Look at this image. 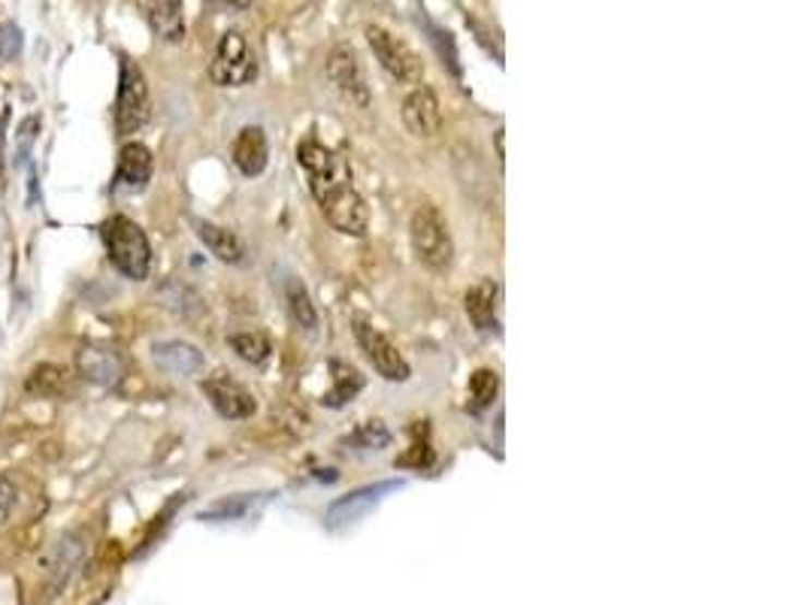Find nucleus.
Returning <instances> with one entry per match:
<instances>
[{
	"mask_svg": "<svg viewBox=\"0 0 808 605\" xmlns=\"http://www.w3.org/2000/svg\"><path fill=\"white\" fill-rule=\"evenodd\" d=\"M297 161L310 176L312 197L318 201L330 228L346 233V237H366L370 209H366V201L358 194V189L351 185L349 161L315 140H306L297 146Z\"/></svg>",
	"mask_w": 808,
	"mask_h": 605,
	"instance_id": "nucleus-1",
	"label": "nucleus"
},
{
	"mask_svg": "<svg viewBox=\"0 0 808 605\" xmlns=\"http://www.w3.org/2000/svg\"><path fill=\"white\" fill-rule=\"evenodd\" d=\"M104 245H107V255L112 261V267L119 269L122 276L143 282L148 279V269H152V245H148L143 228L131 221L128 216H112L104 221L100 228Z\"/></svg>",
	"mask_w": 808,
	"mask_h": 605,
	"instance_id": "nucleus-2",
	"label": "nucleus"
},
{
	"mask_svg": "<svg viewBox=\"0 0 808 605\" xmlns=\"http://www.w3.org/2000/svg\"><path fill=\"white\" fill-rule=\"evenodd\" d=\"M409 240H412V252L415 257L431 269V273H445L455 261V240L443 213L433 203H421L412 221H409Z\"/></svg>",
	"mask_w": 808,
	"mask_h": 605,
	"instance_id": "nucleus-3",
	"label": "nucleus"
},
{
	"mask_svg": "<svg viewBox=\"0 0 808 605\" xmlns=\"http://www.w3.org/2000/svg\"><path fill=\"white\" fill-rule=\"evenodd\" d=\"M209 76L221 88H243L257 80V58L240 31H228L216 46Z\"/></svg>",
	"mask_w": 808,
	"mask_h": 605,
	"instance_id": "nucleus-4",
	"label": "nucleus"
},
{
	"mask_svg": "<svg viewBox=\"0 0 808 605\" xmlns=\"http://www.w3.org/2000/svg\"><path fill=\"white\" fill-rule=\"evenodd\" d=\"M366 43L376 55L378 68L385 70L391 80L397 82H421L424 76V64L421 58L412 52V46L403 43L397 34H391L388 27L382 25H366Z\"/></svg>",
	"mask_w": 808,
	"mask_h": 605,
	"instance_id": "nucleus-5",
	"label": "nucleus"
},
{
	"mask_svg": "<svg viewBox=\"0 0 808 605\" xmlns=\"http://www.w3.org/2000/svg\"><path fill=\"white\" fill-rule=\"evenodd\" d=\"M148 121V82L131 58H122V80L116 97V128L119 134H136Z\"/></svg>",
	"mask_w": 808,
	"mask_h": 605,
	"instance_id": "nucleus-6",
	"label": "nucleus"
},
{
	"mask_svg": "<svg viewBox=\"0 0 808 605\" xmlns=\"http://www.w3.org/2000/svg\"><path fill=\"white\" fill-rule=\"evenodd\" d=\"M354 339H358V346L366 354V361L373 363V370H376L378 376L388 378V382H406V378L412 376V370H409V363L400 354V349L394 346L391 339L385 337L378 327L366 322V318H354Z\"/></svg>",
	"mask_w": 808,
	"mask_h": 605,
	"instance_id": "nucleus-7",
	"label": "nucleus"
},
{
	"mask_svg": "<svg viewBox=\"0 0 808 605\" xmlns=\"http://www.w3.org/2000/svg\"><path fill=\"white\" fill-rule=\"evenodd\" d=\"M327 80L337 88L342 100H349L351 107L366 109L370 107V85H366V73L361 68V58L358 52L339 43L327 55Z\"/></svg>",
	"mask_w": 808,
	"mask_h": 605,
	"instance_id": "nucleus-8",
	"label": "nucleus"
},
{
	"mask_svg": "<svg viewBox=\"0 0 808 605\" xmlns=\"http://www.w3.org/2000/svg\"><path fill=\"white\" fill-rule=\"evenodd\" d=\"M203 394L209 397V403H213L218 415L230 418V421H245V418H252L257 412L252 390L240 385L237 378L225 376V373L206 378L203 382Z\"/></svg>",
	"mask_w": 808,
	"mask_h": 605,
	"instance_id": "nucleus-9",
	"label": "nucleus"
},
{
	"mask_svg": "<svg viewBox=\"0 0 808 605\" xmlns=\"http://www.w3.org/2000/svg\"><path fill=\"white\" fill-rule=\"evenodd\" d=\"M403 124L418 140H433L443 131V107L431 85H418L403 100Z\"/></svg>",
	"mask_w": 808,
	"mask_h": 605,
	"instance_id": "nucleus-10",
	"label": "nucleus"
},
{
	"mask_svg": "<svg viewBox=\"0 0 808 605\" xmlns=\"http://www.w3.org/2000/svg\"><path fill=\"white\" fill-rule=\"evenodd\" d=\"M400 487H403V482H378L370 484V487H361V491H351L349 497H339L337 503L327 506V524L346 527L361 521L366 511L376 509L382 499L394 494V491H400Z\"/></svg>",
	"mask_w": 808,
	"mask_h": 605,
	"instance_id": "nucleus-11",
	"label": "nucleus"
},
{
	"mask_svg": "<svg viewBox=\"0 0 808 605\" xmlns=\"http://www.w3.org/2000/svg\"><path fill=\"white\" fill-rule=\"evenodd\" d=\"M269 143L261 128H243L233 140V164L243 176H261L267 170Z\"/></svg>",
	"mask_w": 808,
	"mask_h": 605,
	"instance_id": "nucleus-12",
	"label": "nucleus"
},
{
	"mask_svg": "<svg viewBox=\"0 0 808 605\" xmlns=\"http://www.w3.org/2000/svg\"><path fill=\"white\" fill-rule=\"evenodd\" d=\"M152 358L161 366L164 373H173V376H197L203 370V354L189 342H179V339H170V342H155L152 346Z\"/></svg>",
	"mask_w": 808,
	"mask_h": 605,
	"instance_id": "nucleus-13",
	"label": "nucleus"
},
{
	"mask_svg": "<svg viewBox=\"0 0 808 605\" xmlns=\"http://www.w3.org/2000/svg\"><path fill=\"white\" fill-rule=\"evenodd\" d=\"M152 152L143 143H128L119 155V173H116V189L122 191H143L152 179Z\"/></svg>",
	"mask_w": 808,
	"mask_h": 605,
	"instance_id": "nucleus-14",
	"label": "nucleus"
},
{
	"mask_svg": "<svg viewBox=\"0 0 808 605\" xmlns=\"http://www.w3.org/2000/svg\"><path fill=\"white\" fill-rule=\"evenodd\" d=\"M497 300H499V288L491 279H482L475 282L463 297V306H467V315L470 322L475 324V330L482 334H491L497 330Z\"/></svg>",
	"mask_w": 808,
	"mask_h": 605,
	"instance_id": "nucleus-15",
	"label": "nucleus"
},
{
	"mask_svg": "<svg viewBox=\"0 0 808 605\" xmlns=\"http://www.w3.org/2000/svg\"><path fill=\"white\" fill-rule=\"evenodd\" d=\"M194 233L201 237V242L213 252V255L221 261V264H243L245 261V245L243 240L233 233V230L228 228H218V225H213V221H194Z\"/></svg>",
	"mask_w": 808,
	"mask_h": 605,
	"instance_id": "nucleus-16",
	"label": "nucleus"
},
{
	"mask_svg": "<svg viewBox=\"0 0 808 605\" xmlns=\"http://www.w3.org/2000/svg\"><path fill=\"white\" fill-rule=\"evenodd\" d=\"M76 366H80V373L88 378V382L104 385V388L116 385V382H122L124 376L122 358L109 349H82Z\"/></svg>",
	"mask_w": 808,
	"mask_h": 605,
	"instance_id": "nucleus-17",
	"label": "nucleus"
},
{
	"mask_svg": "<svg viewBox=\"0 0 808 605\" xmlns=\"http://www.w3.org/2000/svg\"><path fill=\"white\" fill-rule=\"evenodd\" d=\"M146 15L152 31L164 43H182V37H185L182 0H146Z\"/></svg>",
	"mask_w": 808,
	"mask_h": 605,
	"instance_id": "nucleus-18",
	"label": "nucleus"
},
{
	"mask_svg": "<svg viewBox=\"0 0 808 605\" xmlns=\"http://www.w3.org/2000/svg\"><path fill=\"white\" fill-rule=\"evenodd\" d=\"M70 388V370L61 363H40L25 378V390L34 397H61Z\"/></svg>",
	"mask_w": 808,
	"mask_h": 605,
	"instance_id": "nucleus-19",
	"label": "nucleus"
},
{
	"mask_svg": "<svg viewBox=\"0 0 808 605\" xmlns=\"http://www.w3.org/2000/svg\"><path fill=\"white\" fill-rule=\"evenodd\" d=\"M285 303H288L291 318H294L303 330H315V327H318V312H315V303H312L310 291H306V285L300 282V279H294V276L285 279Z\"/></svg>",
	"mask_w": 808,
	"mask_h": 605,
	"instance_id": "nucleus-20",
	"label": "nucleus"
},
{
	"mask_svg": "<svg viewBox=\"0 0 808 605\" xmlns=\"http://www.w3.org/2000/svg\"><path fill=\"white\" fill-rule=\"evenodd\" d=\"M499 390V376L494 370H475L470 376V412H485Z\"/></svg>",
	"mask_w": 808,
	"mask_h": 605,
	"instance_id": "nucleus-21",
	"label": "nucleus"
},
{
	"mask_svg": "<svg viewBox=\"0 0 808 605\" xmlns=\"http://www.w3.org/2000/svg\"><path fill=\"white\" fill-rule=\"evenodd\" d=\"M330 370H334L337 376H334V390H330V394L324 397V403H327V406H342L346 400H351V397H354L358 390L364 388L361 376H358V373H354L351 366H346V363L334 361V363H330Z\"/></svg>",
	"mask_w": 808,
	"mask_h": 605,
	"instance_id": "nucleus-22",
	"label": "nucleus"
},
{
	"mask_svg": "<svg viewBox=\"0 0 808 605\" xmlns=\"http://www.w3.org/2000/svg\"><path fill=\"white\" fill-rule=\"evenodd\" d=\"M228 342L245 363H264L269 358V339L264 334H233Z\"/></svg>",
	"mask_w": 808,
	"mask_h": 605,
	"instance_id": "nucleus-23",
	"label": "nucleus"
},
{
	"mask_svg": "<svg viewBox=\"0 0 808 605\" xmlns=\"http://www.w3.org/2000/svg\"><path fill=\"white\" fill-rule=\"evenodd\" d=\"M427 25V34H431V43L436 46V52L443 58V64L455 70V76H460V64H458V46L451 40V34L443 31V27H436L433 22H424Z\"/></svg>",
	"mask_w": 808,
	"mask_h": 605,
	"instance_id": "nucleus-24",
	"label": "nucleus"
},
{
	"mask_svg": "<svg viewBox=\"0 0 808 605\" xmlns=\"http://www.w3.org/2000/svg\"><path fill=\"white\" fill-rule=\"evenodd\" d=\"M351 443L361 445V448H373V451H382L385 445L391 443V433L385 431V427H382L378 421H370V424H364L361 431L351 436Z\"/></svg>",
	"mask_w": 808,
	"mask_h": 605,
	"instance_id": "nucleus-25",
	"label": "nucleus"
},
{
	"mask_svg": "<svg viewBox=\"0 0 808 605\" xmlns=\"http://www.w3.org/2000/svg\"><path fill=\"white\" fill-rule=\"evenodd\" d=\"M19 49H22V34H19V27L13 22H7V25L0 27V58L13 61Z\"/></svg>",
	"mask_w": 808,
	"mask_h": 605,
	"instance_id": "nucleus-26",
	"label": "nucleus"
},
{
	"mask_svg": "<svg viewBox=\"0 0 808 605\" xmlns=\"http://www.w3.org/2000/svg\"><path fill=\"white\" fill-rule=\"evenodd\" d=\"M15 506V491H13V484L7 482V479H0V524L10 518V511H13Z\"/></svg>",
	"mask_w": 808,
	"mask_h": 605,
	"instance_id": "nucleus-27",
	"label": "nucleus"
},
{
	"mask_svg": "<svg viewBox=\"0 0 808 605\" xmlns=\"http://www.w3.org/2000/svg\"><path fill=\"white\" fill-rule=\"evenodd\" d=\"M209 3H218V7H245L249 0H209Z\"/></svg>",
	"mask_w": 808,
	"mask_h": 605,
	"instance_id": "nucleus-28",
	"label": "nucleus"
},
{
	"mask_svg": "<svg viewBox=\"0 0 808 605\" xmlns=\"http://www.w3.org/2000/svg\"><path fill=\"white\" fill-rule=\"evenodd\" d=\"M497 158H499V164H503V158H506V152H503V131H497Z\"/></svg>",
	"mask_w": 808,
	"mask_h": 605,
	"instance_id": "nucleus-29",
	"label": "nucleus"
}]
</instances>
